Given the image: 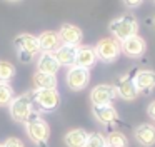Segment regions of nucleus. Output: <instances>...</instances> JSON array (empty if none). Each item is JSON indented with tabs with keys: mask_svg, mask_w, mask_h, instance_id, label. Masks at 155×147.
<instances>
[{
	"mask_svg": "<svg viewBox=\"0 0 155 147\" xmlns=\"http://www.w3.org/2000/svg\"><path fill=\"white\" fill-rule=\"evenodd\" d=\"M32 100H34V94L32 92H24V94H20V95L12 99L10 105H8V110H10V117L15 122L27 124L34 117Z\"/></svg>",
	"mask_w": 155,
	"mask_h": 147,
	"instance_id": "obj_1",
	"label": "nucleus"
},
{
	"mask_svg": "<svg viewBox=\"0 0 155 147\" xmlns=\"http://www.w3.org/2000/svg\"><path fill=\"white\" fill-rule=\"evenodd\" d=\"M14 43L18 52V57H20V62H30L34 57L42 53L38 37L32 35V33H20V35H17Z\"/></svg>",
	"mask_w": 155,
	"mask_h": 147,
	"instance_id": "obj_2",
	"label": "nucleus"
},
{
	"mask_svg": "<svg viewBox=\"0 0 155 147\" xmlns=\"http://www.w3.org/2000/svg\"><path fill=\"white\" fill-rule=\"evenodd\" d=\"M108 30L114 33V39H117L118 42H124L125 39L137 33L138 22L132 15H124V17H118V19L112 20L108 23Z\"/></svg>",
	"mask_w": 155,
	"mask_h": 147,
	"instance_id": "obj_3",
	"label": "nucleus"
},
{
	"mask_svg": "<svg viewBox=\"0 0 155 147\" xmlns=\"http://www.w3.org/2000/svg\"><path fill=\"white\" fill-rule=\"evenodd\" d=\"M25 129H27V135L28 139L34 144H37L38 147H45L48 142V137H50V127L45 122L42 117H32L27 124H25Z\"/></svg>",
	"mask_w": 155,
	"mask_h": 147,
	"instance_id": "obj_4",
	"label": "nucleus"
},
{
	"mask_svg": "<svg viewBox=\"0 0 155 147\" xmlns=\"http://www.w3.org/2000/svg\"><path fill=\"white\" fill-rule=\"evenodd\" d=\"M95 52H97L98 60H102L105 63H110V62H115L118 59V55L122 52V47H120V42L117 39H114V37H105V39L97 42Z\"/></svg>",
	"mask_w": 155,
	"mask_h": 147,
	"instance_id": "obj_5",
	"label": "nucleus"
},
{
	"mask_svg": "<svg viewBox=\"0 0 155 147\" xmlns=\"http://www.w3.org/2000/svg\"><path fill=\"white\" fill-rule=\"evenodd\" d=\"M65 80H67L68 89L78 92V90H84L88 85V82H90V72H88V69H84V67L72 65V67H68Z\"/></svg>",
	"mask_w": 155,
	"mask_h": 147,
	"instance_id": "obj_6",
	"label": "nucleus"
},
{
	"mask_svg": "<svg viewBox=\"0 0 155 147\" xmlns=\"http://www.w3.org/2000/svg\"><path fill=\"white\" fill-rule=\"evenodd\" d=\"M34 100L44 112H52L60 105V94L57 89H40L34 90Z\"/></svg>",
	"mask_w": 155,
	"mask_h": 147,
	"instance_id": "obj_7",
	"label": "nucleus"
},
{
	"mask_svg": "<svg viewBox=\"0 0 155 147\" xmlns=\"http://www.w3.org/2000/svg\"><path fill=\"white\" fill-rule=\"evenodd\" d=\"M117 97V89L115 85H108V84H100V85L94 87L90 92V100L92 105H105V104H112V100Z\"/></svg>",
	"mask_w": 155,
	"mask_h": 147,
	"instance_id": "obj_8",
	"label": "nucleus"
},
{
	"mask_svg": "<svg viewBox=\"0 0 155 147\" xmlns=\"http://www.w3.org/2000/svg\"><path fill=\"white\" fill-rule=\"evenodd\" d=\"M120 47H122V52L127 57H140V55H143L145 50H147L145 40L142 39L140 35H137V33L128 37V39H125L124 42H120Z\"/></svg>",
	"mask_w": 155,
	"mask_h": 147,
	"instance_id": "obj_9",
	"label": "nucleus"
},
{
	"mask_svg": "<svg viewBox=\"0 0 155 147\" xmlns=\"http://www.w3.org/2000/svg\"><path fill=\"white\" fill-rule=\"evenodd\" d=\"M58 37H60V42L65 43V45H75L78 47L82 43V39H84V33L74 23H64L58 30Z\"/></svg>",
	"mask_w": 155,
	"mask_h": 147,
	"instance_id": "obj_10",
	"label": "nucleus"
},
{
	"mask_svg": "<svg viewBox=\"0 0 155 147\" xmlns=\"http://www.w3.org/2000/svg\"><path fill=\"white\" fill-rule=\"evenodd\" d=\"M115 89H117V95L122 97L124 100H135L140 94L137 85L134 84V80L128 75H122L118 79V84L115 85Z\"/></svg>",
	"mask_w": 155,
	"mask_h": 147,
	"instance_id": "obj_11",
	"label": "nucleus"
},
{
	"mask_svg": "<svg viewBox=\"0 0 155 147\" xmlns=\"http://www.w3.org/2000/svg\"><path fill=\"white\" fill-rule=\"evenodd\" d=\"M92 112H94L95 119H97L100 124H104V125H110V124H114V122H117V120H118L117 109H115L112 104H105V105H94Z\"/></svg>",
	"mask_w": 155,
	"mask_h": 147,
	"instance_id": "obj_12",
	"label": "nucleus"
},
{
	"mask_svg": "<svg viewBox=\"0 0 155 147\" xmlns=\"http://www.w3.org/2000/svg\"><path fill=\"white\" fill-rule=\"evenodd\" d=\"M134 137L143 147L155 145V125H152V124H140L138 127H135Z\"/></svg>",
	"mask_w": 155,
	"mask_h": 147,
	"instance_id": "obj_13",
	"label": "nucleus"
},
{
	"mask_svg": "<svg viewBox=\"0 0 155 147\" xmlns=\"http://www.w3.org/2000/svg\"><path fill=\"white\" fill-rule=\"evenodd\" d=\"M132 80L137 85L138 92L148 94L150 90L155 89V72L153 70H138Z\"/></svg>",
	"mask_w": 155,
	"mask_h": 147,
	"instance_id": "obj_14",
	"label": "nucleus"
},
{
	"mask_svg": "<svg viewBox=\"0 0 155 147\" xmlns=\"http://www.w3.org/2000/svg\"><path fill=\"white\" fill-rule=\"evenodd\" d=\"M98 60L95 47H87V45H78L77 49V57H75V65L84 67V69H90L95 65V62Z\"/></svg>",
	"mask_w": 155,
	"mask_h": 147,
	"instance_id": "obj_15",
	"label": "nucleus"
},
{
	"mask_svg": "<svg viewBox=\"0 0 155 147\" xmlns=\"http://www.w3.org/2000/svg\"><path fill=\"white\" fill-rule=\"evenodd\" d=\"M37 70L45 74H55L60 70V63L55 59V55L52 52H42L37 59Z\"/></svg>",
	"mask_w": 155,
	"mask_h": 147,
	"instance_id": "obj_16",
	"label": "nucleus"
},
{
	"mask_svg": "<svg viewBox=\"0 0 155 147\" xmlns=\"http://www.w3.org/2000/svg\"><path fill=\"white\" fill-rule=\"evenodd\" d=\"M77 49L78 47L75 45H65V43H62L60 47H58L57 50L54 52L55 59L58 60V63L65 67H72L75 65V57H77Z\"/></svg>",
	"mask_w": 155,
	"mask_h": 147,
	"instance_id": "obj_17",
	"label": "nucleus"
},
{
	"mask_svg": "<svg viewBox=\"0 0 155 147\" xmlns=\"http://www.w3.org/2000/svg\"><path fill=\"white\" fill-rule=\"evenodd\" d=\"M38 43H40L42 52H52V53L62 45L60 37H58V32H52V30L42 32L40 35H38Z\"/></svg>",
	"mask_w": 155,
	"mask_h": 147,
	"instance_id": "obj_18",
	"label": "nucleus"
},
{
	"mask_svg": "<svg viewBox=\"0 0 155 147\" xmlns=\"http://www.w3.org/2000/svg\"><path fill=\"white\" fill-rule=\"evenodd\" d=\"M34 87L35 90L40 89H57V75L55 74H45V72H35L34 74Z\"/></svg>",
	"mask_w": 155,
	"mask_h": 147,
	"instance_id": "obj_19",
	"label": "nucleus"
},
{
	"mask_svg": "<svg viewBox=\"0 0 155 147\" xmlns=\"http://www.w3.org/2000/svg\"><path fill=\"white\" fill-rule=\"evenodd\" d=\"M87 137H88V134L84 129H72L65 134L64 142L67 147H85Z\"/></svg>",
	"mask_w": 155,
	"mask_h": 147,
	"instance_id": "obj_20",
	"label": "nucleus"
},
{
	"mask_svg": "<svg viewBox=\"0 0 155 147\" xmlns=\"http://www.w3.org/2000/svg\"><path fill=\"white\" fill-rule=\"evenodd\" d=\"M105 139H107L108 147H128V140H127V137H125V134L118 132V130L110 132Z\"/></svg>",
	"mask_w": 155,
	"mask_h": 147,
	"instance_id": "obj_21",
	"label": "nucleus"
},
{
	"mask_svg": "<svg viewBox=\"0 0 155 147\" xmlns=\"http://www.w3.org/2000/svg\"><path fill=\"white\" fill-rule=\"evenodd\" d=\"M15 77V67L8 60H0V82H10Z\"/></svg>",
	"mask_w": 155,
	"mask_h": 147,
	"instance_id": "obj_22",
	"label": "nucleus"
},
{
	"mask_svg": "<svg viewBox=\"0 0 155 147\" xmlns=\"http://www.w3.org/2000/svg\"><path fill=\"white\" fill-rule=\"evenodd\" d=\"M14 99V89L8 82H0V107H8Z\"/></svg>",
	"mask_w": 155,
	"mask_h": 147,
	"instance_id": "obj_23",
	"label": "nucleus"
},
{
	"mask_svg": "<svg viewBox=\"0 0 155 147\" xmlns=\"http://www.w3.org/2000/svg\"><path fill=\"white\" fill-rule=\"evenodd\" d=\"M85 147H107V139H105V135H102L100 132L88 134Z\"/></svg>",
	"mask_w": 155,
	"mask_h": 147,
	"instance_id": "obj_24",
	"label": "nucleus"
},
{
	"mask_svg": "<svg viewBox=\"0 0 155 147\" xmlns=\"http://www.w3.org/2000/svg\"><path fill=\"white\" fill-rule=\"evenodd\" d=\"M4 147H25V144L20 139H17V137H8L4 142Z\"/></svg>",
	"mask_w": 155,
	"mask_h": 147,
	"instance_id": "obj_25",
	"label": "nucleus"
},
{
	"mask_svg": "<svg viewBox=\"0 0 155 147\" xmlns=\"http://www.w3.org/2000/svg\"><path fill=\"white\" fill-rule=\"evenodd\" d=\"M122 2H124L128 9H135V7H138L143 0H122Z\"/></svg>",
	"mask_w": 155,
	"mask_h": 147,
	"instance_id": "obj_26",
	"label": "nucleus"
},
{
	"mask_svg": "<svg viewBox=\"0 0 155 147\" xmlns=\"http://www.w3.org/2000/svg\"><path fill=\"white\" fill-rule=\"evenodd\" d=\"M147 114H148V117H150L152 120H155V100L148 104V107H147Z\"/></svg>",
	"mask_w": 155,
	"mask_h": 147,
	"instance_id": "obj_27",
	"label": "nucleus"
},
{
	"mask_svg": "<svg viewBox=\"0 0 155 147\" xmlns=\"http://www.w3.org/2000/svg\"><path fill=\"white\" fill-rule=\"evenodd\" d=\"M7 2H22V0H7Z\"/></svg>",
	"mask_w": 155,
	"mask_h": 147,
	"instance_id": "obj_28",
	"label": "nucleus"
},
{
	"mask_svg": "<svg viewBox=\"0 0 155 147\" xmlns=\"http://www.w3.org/2000/svg\"><path fill=\"white\" fill-rule=\"evenodd\" d=\"M0 147H4V144H0Z\"/></svg>",
	"mask_w": 155,
	"mask_h": 147,
	"instance_id": "obj_29",
	"label": "nucleus"
},
{
	"mask_svg": "<svg viewBox=\"0 0 155 147\" xmlns=\"http://www.w3.org/2000/svg\"><path fill=\"white\" fill-rule=\"evenodd\" d=\"M107 147H108V145H107Z\"/></svg>",
	"mask_w": 155,
	"mask_h": 147,
	"instance_id": "obj_30",
	"label": "nucleus"
}]
</instances>
